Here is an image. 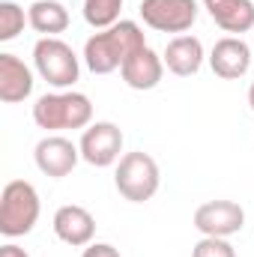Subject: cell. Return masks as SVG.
Returning a JSON list of instances; mask_svg holds the SVG:
<instances>
[{
    "label": "cell",
    "mask_w": 254,
    "mask_h": 257,
    "mask_svg": "<svg viewBox=\"0 0 254 257\" xmlns=\"http://www.w3.org/2000/svg\"><path fill=\"white\" fill-rule=\"evenodd\" d=\"M33 93V72L15 54H0V99L6 105L24 102Z\"/></svg>",
    "instance_id": "obj_12"
},
{
    "label": "cell",
    "mask_w": 254,
    "mask_h": 257,
    "mask_svg": "<svg viewBox=\"0 0 254 257\" xmlns=\"http://www.w3.org/2000/svg\"><path fill=\"white\" fill-rule=\"evenodd\" d=\"M33 156H36V168L45 177L60 180V177H69L75 171V165L81 159V150L69 138H63V135H48V138H42L36 144V153Z\"/></svg>",
    "instance_id": "obj_9"
},
{
    "label": "cell",
    "mask_w": 254,
    "mask_h": 257,
    "mask_svg": "<svg viewBox=\"0 0 254 257\" xmlns=\"http://www.w3.org/2000/svg\"><path fill=\"white\" fill-rule=\"evenodd\" d=\"M39 192L27 180H12L0 194V233L15 239L36 227L39 221Z\"/></svg>",
    "instance_id": "obj_3"
},
{
    "label": "cell",
    "mask_w": 254,
    "mask_h": 257,
    "mask_svg": "<svg viewBox=\"0 0 254 257\" xmlns=\"http://www.w3.org/2000/svg\"><path fill=\"white\" fill-rule=\"evenodd\" d=\"M248 105H251V111H254V84L248 87Z\"/></svg>",
    "instance_id": "obj_22"
},
{
    "label": "cell",
    "mask_w": 254,
    "mask_h": 257,
    "mask_svg": "<svg viewBox=\"0 0 254 257\" xmlns=\"http://www.w3.org/2000/svg\"><path fill=\"white\" fill-rule=\"evenodd\" d=\"M141 18L159 33H186L197 21V0H141Z\"/></svg>",
    "instance_id": "obj_6"
},
{
    "label": "cell",
    "mask_w": 254,
    "mask_h": 257,
    "mask_svg": "<svg viewBox=\"0 0 254 257\" xmlns=\"http://www.w3.org/2000/svg\"><path fill=\"white\" fill-rule=\"evenodd\" d=\"M27 18H30V27L42 36H57L69 27V9L57 0H36Z\"/></svg>",
    "instance_id": "obj_16"
},
{
    "label": "cell",
    "mask_w": 254,
    "mask_h": 257,
    "mask_svg": "<svg viewBox=\"0 0 254 257\" xmlns=\"http://www.w3.org/2000/svg\"><path fill=\"white\" fill-rule=\"evenodd\" d=\"M120 72H123V81L132 90H153V87H159V81L165 75V60L156 51L144 48V51L132 54L126 63L120 66Z\"/></svg>",
    "instance_id": "obj_14"
},
{
    "label": "cell",
    "mask_w": 254,
    "mask_h": 257,
    "mask_svg": "<svg viewBox=\"0 0 254 257\" xmlns=\"http://www.w3.org/2000/svg\"><path fill=\"white\" fill-rule=\"evenodd\" d=\"M144 48H147V39H144V30L138 27V21H117L114 27L93 33L87 39L84 60H87V69L93 75H111L132 54H138Z\"/></svg>",
    "instance_id": "obj_1"
},
{
    "label": "cell",
    "mask_w": 254,
    "mask_h": 257,
    "mask_svg": "<svg viewBox=\"0 0 254 257\" xmlns=\"http://www.w3.org/2000/svg\"><path fill=\"white\" fill-rule=\"evenodd\" d=\"M114 183H117V192L123 194L132 203H144L150 200L153 194L159 192V183H162V174H159V165L150 153H126L117 165V174H114Z\"/></svg>",
    "instance_id": "obj_4"
},
{
    "label": "cell",
    "mask_w": 254,
    "mask_h": 257,
    "mask_svg": "<svg viewBox=\"0 0 254 257\" xmlns=\"http://www.w3.org/2000/svg\"><path fill=\"white\" fill-rule=\"evenodd\" d=\"M194 227L203 236H233L245 227V209L236 200H206L194 209Z\"/></svg>",
    "instance_id": "obj_8"
},
{
    "label": "cell",
    "mask_w": 254,
    "mask_h": 257,
    "mask_svg": "<svg viewBox=\"0 0 254 257\" xmlns=\"http://www.w3.org/2000/svg\"><path fill=\"white\" fill-rule=\"evenodd\" d=\"M33 63H36V72L42 75V81H48L57 90L72 87L78 81V72H81L72 45H66L57 36H42L33 45Z\"/></svg>",
    "instance_id": "obj_5"
},
{
    "label": "cell",
    "mask_w": 254,
    "mask_h": 257,
    "mask_svg": "<svg viewBox=\"0 0 254 257\" xmlns=\"http://www.w3.org/2000/svg\"><path fill=\"white\" fill-rule=\"evenodd\" d=\"M0 257H30L21 245H15V242H6V245H0Z\"/></svg>",
    "instance_id": "obj_21"
},
{
    "label": "cell",
    "mask_w": 254,
    "mask_h": 257,
    "mask_svg": "<svg viewBox=\"0 0 254 257\" xmlns=\"http://www.w3.org/2000/svg\"><path fill=\"white\" fill-rule=\"evenodd\" d=\"M78 150H81V159H84L87 165H93V168H108V165H114V162L120 159V153H123V132H120V126H114V123H108V120L93 123V126L84 128Z\"/></svg>",
    "instance_id": "obj_7"
},
{
    "label": "cell",
    "mask_w": 254,
    "mask_h": 257,
    "mask_svg": "<svg viewBox=\"0 0 254 257\" xmlns=\"http://www.w3.org/2000/svg\"><path fill=\"white\" fill-rule=\"evenodd\" d=\"M203 6L224 33H248L254 27L251 0H203Z\"/></svg>",
    "instance_id": "obj_15"
},
{
    "label": "cell",
    "mask_w": 254,
    "mask_h": 257,
    "mask_svg": "<svg viewBox=\"0 0 254 257\" xmlns=\"http://www.w3.org/2000/svg\"><path fill=\"white\" fill-rule=\"evenodd\" d=\"M162 60L168 66V72H174L180 78H191L203 66V45H200L197 36H174L168 42Z\"/></svg>",
    "instance_id": "obj_13"
},
{
    "label": "cell",
    "mask_w": 254,
    "mask_h": 257,
    "mask_svg": "<svg viewBox=\"0 0 254 257\" xmlns=\"http://www.w3.org/2000/svg\"><path fill=\"white\" fill-rule=\"evenodd\" d=\"M120 3H123V0H120Z\"/></svg>",
    "instance_id": "obj_23"
},
{
    "label": "cell",
    "mask_w": 254,
    "mask_h": 257,
    "mask_svg": "<svg viewBox=\"0 0 254 257\" xmlns=\"http://www.w3.org/2000/svg\"><path fill=\"white\" fill-rule=\"evenodd\" d=\"M54 233H57V239H63L66 245L84 248V245H90L93 236H96V218H93L84 206L66 203V206H60V209L54 212Z\"/></svg>",
    "instance_id": "obj_10"
},
{
    "label": "cell",
    "mask_w": 254,
    "mask_h": 257,
    "mask_svg": "<svg viewBox=\"0 0 254 257\" xmlns=\"http://www.w3.org/2000/svg\"><path fill=\"white\" fill-rule=\"evenodd\" d=\"M81 257H120V251L114 245H108V242H90Z\"/></svg>",
    "instance_id": "obj_20"
},
{
    "label": "cell",
    "mask_w": 254,
    "mask_h": 257,
    "mask_svg": "<svg viewBox=\"0 0 254 257\" xmlns=\"http://www.w3.org/2000/svg\"><path fill=\"white\" fill-rule=\"evenodd\" d=\"M24 21H30L24 18V9L12 0H3L0 3V42H12L24 30Z\"/></svg>",
    "instance_id": "obj_18"
},
{
    "label": "cell",
    "mask_w": 254,
    "mask_h": 257,
    "mask_svg": "<svg viewBox=\"0 0 254 257\" xmlns=\"http://www.w3.org/2000/svg\"><path fill=\"white\" fill-rule=\"evenodd\" d=\"M33 120L45 132L87 128L93 120V102L84 93H45L33 105Z\"/></svg>",
    "instance_id": "obj_2"
},
{
    "label": "cell",
    "mask_w": 254,
    "mask_h": 257,
    "mask_svg": "<svg viewBox=\"0 0 254 257\" xmlns=\"http://www.w3.org/2000/svg\"><path fill=\"white\" fill-rule=\"evenodd\" d=\"M120 0H84V18L96 30H108L120 21Z\"/></svg>",
    "instance_id": "obj_17"
},
{
    "label": "cell",
    "mask_w": 254,
    "mask_h": 257,
    "mask_svg": "<svg viewBox=\"0 0 254 257\" xmlns=\"http://www.w3.org/2000/svg\"><path fill=\"white\" fill-rule=\"evenodd\" d=\"M191 257H236V251H233V245H230L227 239H221V236H203V239L194 245Z\"/></svg>",
    "instance_id": "obj_19"
},
{
    "label": "cell",
    "mask_w": 254,
    "mask_h": 257,
    "mask_svg": "<svg viewBox=\"0 0 254 257\" xmlns=\"http://www.w3.org/2000/svg\"><path fill=\"white\" fill-rule=\"evenodd\" d=\"M209 66L218 78L224 81H236L251 69V48L239 39V36H224L212 45Z\"/></svg>",
    "instance_id": "obj_11"
}]
</instances>
